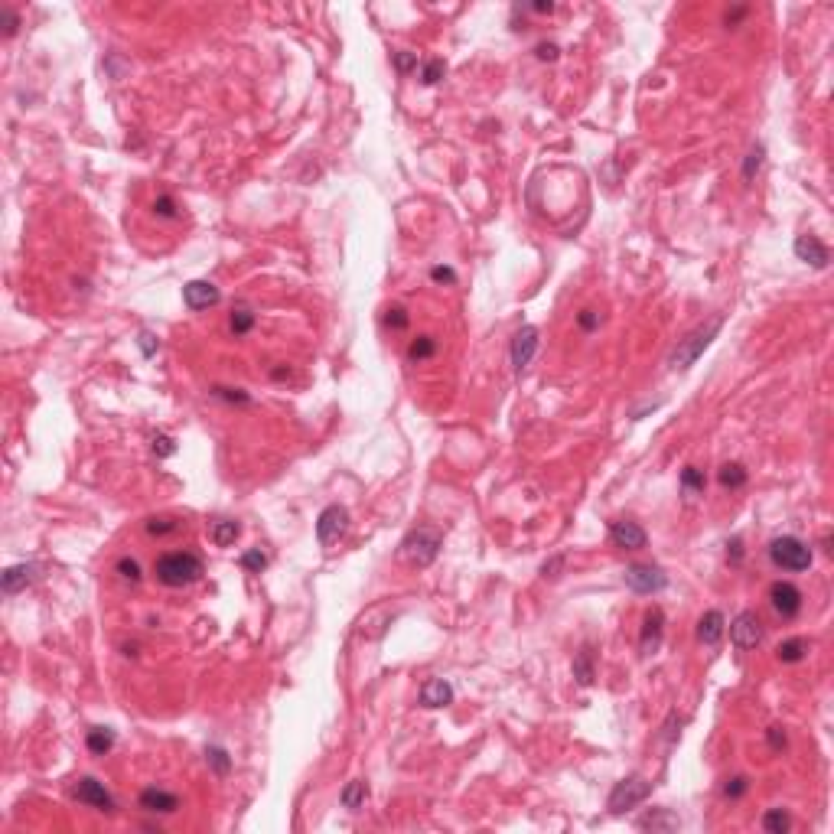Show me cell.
Listing matches in <instances>:
<instances>
[{
    "label": "cell",
    "instance_id": "1",
    "mask_svg": "<svg viewBox=\"0 0 834 834\" xmlns=\"http://www.w3.org/2000/svg\"><path fill=\"white\" fill-rule=\"evenodd\" d=\"M154 574L163 587H189L202 577V561L189 551H170V554L157 557Z\"/></svg>",
    "mask_w": 834,
    "mask_h": 834
},
{
    "label": "cell",
    "instance_id": "2",
    "mask_svg": "<svg viewBox=\"0 0 834 834\" xmlns=\"http://www.w3.org/2000/svg\"><path fill=\"white\" fill-rule=\"evenodd\" d=\"M720 326H724V317H714V320H707L704 326H697L695 332H687L685 339L675 346L672 356H668V365H672V369H681V371L691 369V365L701 359L704 349L714 342V336L720 332Z\"/></svg>",
    "mask_w": 834,
    "mask_h": 834
},
{
    "label": "cell",
    "instance_id": "3",
    "mask_svg": "<svg viewBox=\"0 0 834 834\" xmlns=\"http://www.w3.org/2000/svg\"><path fill=\"white\" fill-rule=\"evenodd\" d=\"M769 561H773L779 571H792L802 574L811 567V548L805 541L792 538V534H782V538L769 541Z\"/></svg>",
    "mask_w": 834,
    "mask_h": 834
},
{
    "label": "cell",
    "instance_id": "4",
    "mask_svg": "<svg viewBox=\"0 0 834 834\" xmlns=\"http://www.w3.org/2000/svg\"><path fill=\"white\" fill-rule=\"evenodd\" d=\"M440 554V534L433 528H417L401 541V561H408L411 567H427L433 564V557Z\"/></svg>",
    "mask_w": 834,
    "mask_h": 834
},
{
    "label": "cell",
    "instance_id": "5",
    "mask_svg": "<svg viewBox=\"0 0 834 834\" xmlns=\"http://www.w3.org/2000/svg\"><path fill=\"white\" fill-rule=\"evenodd\" d=\"M652 792V782H645L642 776H629V779L616 782L610 792V811H616V815H623V811L635 808L639 802H645Z\"/></svg>",
    "mask_w": 834,
    "mask_h": 834
},
{
    "label": "cell",
    "instance_id": "6",
    "mask_svg": "<svg viewBox=\"0 0 834 834\" xmlns=\"http://www.w3.org/2000/svg\"><path fill=\"white\" fill-rule=\"evenodd\" d=\"M349 532V512L342 505H326L317 518V538L323 548H332Z\"/></svg>",
    "mask_w": 834,
    "mask_h": 834
},
{
    "label": "cell",
    "instance_id": "7",
    "mask_svg": "<svg viewBox=\"0 0 834 834\" xmlns=\"http://www.w3.org/2000/svg\"><path fill=\"white\" fill-rule=\"evenodd\" d=\"M72 796H75L82 805L95 808V811H115V798H111V792L105 788V782H98L95 776L78 779L75 786H72Z\"/></svg>",
    "mask_w": 834,
    "mask_h": 834
},
{
    "label": "cell",
    "instance_id": "8",
    "mask_svg": "<svg viewBox=\"0 0 834 834\" xmlns=\"http://www.w3.org/2000/svg\"><path fill=\"white\" fill-rule=\"evenodd\" d=\"M626 584H629L635 593H658V590L668 587V577H665L662 567L633 564V567H626Z\"/></svg>",
    "mask_w": 834,
    "mask_h": 834
},
{
    "label": "cell",
    "instance_id": "9",
    "mask_svg": "<svg viewBox=\"0 0 834 834\" xmlns=\"http://www.w3.org/2000/svg\"><path fill=\"white\" fill-rule=\"evenodd\" d=\"M730 639H734L737 649H756L763 642V623H759L756 613L743 610L740 616L730 623Z\"/></svg>",
    "mask_w": 834,
    "mask_h": 834
},
{
    "label": "cell",
    "instance_id": "10",
    "mask_svg": "<svg viewBox=\"0 0 834 834\" xmlns=\"http://www.w3.org/2000/svg\"><path fill=\"white\" fill-rule=\"evenodd\" d=\"M769 603H773V610L779 613L782 619H792L802 610V590H798L796 584H788V580H779V584L769 587Z\"/></svg>",
    "mask_w": 834,
    "mask_h": 834
},
{
    "label": "cell",
    "instance_id": "11",
    "mask_svg": "<svg viewBox=\"0 0 834 834\" xmlns=\"http://www.w3.org/2000/svg\"><path fill=\"white\" fill-rule=\"evenodd\" d=\"M534 352H538V329L534 326H522L512 336V365L522 371L534 359Z\"/></svg>",
    "mask_w": 834,
    "mask_h": 834
},
{
    "label": "cell",
    "instance_id": "12",
    "mask_svg": "<svg viewBox=\"0 0 834 834\" xmlns=\"http://www.w3.org/2000/svg\"><path fill=\"white\" fill-rule=\"evenodd\" d=\"M218 287L208 284V280H189V284L183 287V303L189 310H208L218 303Z\"/></svg>",
    "mask_w": 834,
    "mask_h": 834
},
{
    "label": "cell",
    "instance_id": "13",
    "mask_svg": "<svg viewBox=\"0 0 834 834\" xmlns=\"http://www.w3.org/2000/svg\"><path fill=\"white\" fill-rule=\"evenodd\" d=\"M137 805L144 811H150V815H173V811L179 808V798L173 796V792H167V788L150 786V788H144V792H140Z\"/></svg>",
    "mask_w": 834,
    "mask_h": 834
},
{
    "label": "cell",
    "instance_id": "14",
    "mask_svg": "<svg viewBox=\"0 0 834 834\" xmlns=\"http://www.w3.org/2000/svg\"><path fill=\"white\" fill-rule=\"evenodd\" d=\"M796 258L798 261H805V264H811V268L825 270L828 261H831V251H828L815 235H798L796 238Z\"/></svg>",
    "mask_w": 834,
    "mask_h": 834
},
{
    "label": "cell",
    "instance_id": "15",
    "mask_svg": "<svg viewBox=\"0 0 834 834\" xmlns=\"http://www.w3.org/2000/svg\"><path fill=\"white\" fill-rule=\"evenodd\" d=\"M662 633H665V613L655 606V610H649V613H645V619H642V639H639V645H642V652H645V655L658 652V645H662Z\"/></svg>",
    "mask_w": 834,
    "mask_h": 834
},
{
    "label": "cell",
    "instance_id": "16",
    "mask_svg": "<svg viewBox=\"0 0 834 834\" xmlns=\"http://www.w3.org/2000/svg\"><path fill=\"white\" fill-rule=\"evenodd\" d=\"M391 619H394L391 606H375V610H369L359 619V635H362V639H381L385 629L391 626Z\"/></svg>",
    "mask_w": 834,
    "mask_h": 834
},
{
    "label": "cell",
    "instance_id": "17",
    "mask_svg": "<svg viewBox=\"0 0 834 834\" xmlns=\"http://www.w3.org/2000/svg\"><path fill=\"white\" fill-rule=\"evenodd\" d=\"M610 538L616 548H626V551H639L645 548V532H642L635 522H613L610 525Z\"/></svg>",
    "mask_w": 834,
    "mask_h": 834
},
{
    "label": "cell",
    "instance_id": "18",
    "mask_svg": "<svg viewBox=\"0 0 834 834\" xmlns=\"http://www.w3.org/2000/svg\"><path fill=\"white\" fill-rule=\"evenodd\" d=\"M724 629H727V619L720 610H707L701 619H697V639L704 645H717L724 639Z\"/></svg>",
    "mask_w": 834,
    "mask_h": 834
},
{
    "label": "cell",
    "instance_id": "19",
    "mask_svg": "<svg viewBox=\"0 0 834 834\" xmlns=\"http://www.w3.org/2000/svg\"><path fill=\"white\" fill-rule=\"evenodd\" d=\"M450 701H453V687L443 678L424 681V687H421V704H424V707H447Z\"/></svg>",
    "mask_w": 834,
    "mask_h": 834
},
{
    "label": "cell",
    "instance_id": "20",
    "mask_svg": "<svg viewBox=\"0 0 834 834\" xmlns=\"http://www.w3.org/2000/svg\"><path fill=\"white\" fill-rule=\"evenodd\" d=\"M33 577H36V564H16V567H7L4 571V593L7 596H14V593H20L23 587H30L33 584Z\"/></svg>",
    "mask_w": 834,
    "mask_h": 834
},
{
    "label": "cell",
    "instance_id": "21",
    "mask_svg": "<svg viewBox=\"0 0 834 834\" xmlns=\"http://www.w3.org/2000/svg\"><path fill=\"white\" fill-rule=\"evenodd\" d=\"M365 798H369V786H365L362 779H356V782H349L346 788H342V796H339V802H342V808H349V811H359L365 805Z\"/></svg>",
    "mask_w": 834,
    "mask_h": 834
},
{
    "label": "cell",
    "instance_id": "22",
    "mask_svg": "<svg viewBox=\"0 0 834 834\" xmlns=\"http://www.w3.org/2000/svg\"><path fill=\"white\" fill-rule=\"evenodd\" d=\"M241 534V525L238 522H232V518H218L216 525H212V541H216L218 548H228V544H235V538Z\"/></svg>",
    "mask_w": 834,
    "mask_h": 834
},
{
    "label": "cell",
    "instance_id": "23",
    "mask_svg": "<svg viewBox=\"0 0 834 834\" xmlns=\"http://www.w3.org/2000/svg\"><path fill=\"white\" fill-rule=\"evenodd\" d=\"M88 749H92L95 756H105L111 746H115V730H108V727H92L88 730Z\"/></svg>",
    "mask_w": 834,
    "mask_h": 834
},
{
    "label": "cell",
    "instance_id": "24",
    "mask_svg": "<svg viewBox=\"0 0 834 834\" xmlns=\"http://www.w3.org/2000/svg\"><path fill=\"white\" fill-rule=\"evenodd\" d=\"M776 655H779V662L796 665V662H802V658L808 655V642L805 639H786L779 649H776Z\"/></svg>",
    "mask_w": 834,
    "mask_h": 834
},
{
    "label": "cell",
    "instance_id": "25",
    "mask_svg": "<svg viewBox=\"0 0 834 834\" xmlns=\"http://www.w3.org/2000/svg\"><path fill=\"white\" fill-rule=\"evenodd\" d=\"M574 678H577L580 687L593 685V652L590 649H584L577 658H574Z\"/></svg>",
    "mask_w": 834,
    "mask_h": 834
},
{
    "label": "cell",
    "instance_id": "26",
    "mask_svg": "<svg viewBox=\"0 0 834 834\" xmlns=\"http://www.w3.org/2000/svg\"><path fill=\"white\" fill-rule=\"evenodd\" d=\"M639 828H645V831H675L678 828V818H675L672 811H652V815H645V818L639 821Z\"/></svg>",
    "mask_w": 834,
    "mask_h": 834
},
{
    "label": "cell",
    "instance_id": "27",
    "mask_svg": "<svg viewBox=\"0 0 834 834\" xmlns=\"http://www.w3.org/2000/svg\"><path fill=\"white\" fill-rule=\"evenodd\" d=\"M717 479H720V486L724 489H743L746 486V470H743L740 463H724L720 466V473H717Z\"/></svg>",
    "mask_w": 834,
    "mask_h": 834
},
{
    "label": "cell",
    "instance_id": "28",
    "mask_svg": "<svg viewBox=\"0 0 834 834\" xmlns=\"http://www.w3.org/2000/svg\"><path fill=\"white\" fill-rule=\"evenodd\" d=\"M228 329H232V336H248V332L255 329V313H251L248 307L232 310V317H228Z\"/></svg>",
    "mask_w": 834,
    "mask_h": 834
},
{
    "label": "cell",
    "instance_id": "29",
    "mask_svg": "<svg viewBox=\"0 0 834 834\" xmlns=\"http://www.w3.org/2000/svg\"><path fill=\"white\" fill-rule=\"evenodd\" d=\"M433 352H437V339H433V336H417V339L411 342V349H408V359L411 362H424V359H431Z\"/></svg>",
    "mask_w": 834,
    "mask_h": 834
},
{
    "label": "cell",
    "instance_id": "30",
    "mask_svg": "<svg viewBox=\"0 0 834 834\" xmlns=\"http://www.w3.org/2000/svg\"><path fill=\"white\" fill-rule=\"evenodd\" d=\"M144 528H147V534H154V538H163V534H173V532H179V522L176 518H170V515H160V518H147L144 522Z\"/></svg>",
    "mask_w": 834,
    "mask_h": 834
},
{
    "label": "cell",
    "instance_id": "31",
    "mask_svg": "<svg viewBox=\"0 0 834 834\" xmlns=\"http://www.w3.org/2000/svg\"><path fill=\"white\" fill-rule=\"evenodd\" d=\"M763 828H766V831H773V834H782V831H788V828H792V821H788V815L782 808H769L763 815Z\"/></svg>",
    "mask_w": 834,
    "mask_h": 834
},
{
    "label": "cell",
    "instance_id": "32",
    "mask_svg": "<svg viewBox=\"0 0 834 834\" xmlns=\"http://www.w3.org/2000/svg\"><path fill=\"white\" fill-rule=\"evenodd\" d=\"M763 157H766L763 144H756V147L746 154V160H743V179H746V183H753V176L759 173V167H763Z\"/></svg>",
    "mask_w": 834,
    "mask_h": 834
},
{
    "label": "cell",
    "instance_id": "33",
    "mask_svg": "<svg viewBox=\"0 0 834 834\" xmlns=\"http://www.w3.org/2000/svg\"><path fill=\"white\" fill-rule=\"evenodd\" d=\"M704 486H707L704 473L697 470V466H685V473H681V489H685V492H704Z\"/></svg>",
    "mask_w": 834,
    "mask_h": 834
},
{
    "label": "cell",
    "instance_id": "34",
    "mask_svg": "<svg viewBox=\"0 0 834 834\" xmlns=\"http://www.w3.org/2000/svg\"><path fill=\"white\" fill-rule=\"evenodd\" d=\"M206 759L212 763V769H216L218 776H225L228 769H232V759H228V753H225L222 746H208L206 749Z\"/></svg>",
    "mask_w": 834,
    "mask_h": 834
},
{
    "label": "cell",
    "instance_id": "35",
    "mask_svg": "<svg viewBox=\"0 0 834 834\" xmlns=\"http://www.w3.org/2000/svg\"><path fill=\"white\" fill-rule=\"evenodd\" d=\"M443 72H447V62H443V59H431L424 65V72H421V82H424V85H437V82L443 78Z\"/></svg>",
    "mask_w": 834,
    "mask_h": 834
},
{
    "label": "cell",
    "instance_id": "36",
    "mask_svg": "<svg viewBox=\"0 0 834 834\" xmlns=\"http://www.w3.org/2000/svg\"><path fill=\"white\" fill-rule=\"evenodd\" d=\"M241 567H245V571H251V574H261L264 567H268V557L261 554V548H251V551H245V554H241Z\"/></svg>",
    "mask_w": 834,
    "mask_h": 834
},
{
    "label": "cell",
    "instance_id": "37",
    "mask_svg": "<svg viewBox=\"0 0 834 834\" xmlns=\"http://www.w3.org/2000/svg\"><path fill=\"white\" fill-rule=\"evenodd\" d=\"M117 574H121V580H127V584H140V564L134 561V557H121L117 561Z\"/></svg>",
    "mask_w": 834,
    "mask_h": 834
},
{
    "label": "cell",
    "instance_id": "38",
    "mask_svg": "<svg viewBox=\"0 0 834 834\" xmlns=\"http://www.w3.org/2000/svg\"><path fill=\"white\" fill-rule=\"evenodd\" d=\"M212 394L222 398V401H228V404H251V398H248L241 388H222L218 385V388H212Z\"/></svg>",
    "mask_w": 834,
    "mask_h": 834
},
{
    "label": "cell",
    "instance_id": "39",
    "mask_svg": "<svg viewBox=\"0 0 834 834\" xmlns=\"http://www.w3.org/2000/svg\"><path fill=\"white\" fill-rule=\"evenodd\" d=\"M385 323L391 326V329H408V323H411L408 310H404V307H391V310L385 313Z\"/></svg>",
    "mask_w": 834,
    "mask_h": 834
},
{
    "label": "cell",
    "instance_id": "40",
    "mask_svg": "<svg viewBox=\"0 0 834 834\" xmlns=\"http://www.w3.org/2000/svg\"><path fill=\"white\" fill-rule=\"evenodd\" d=\"M154 212L160 218H176V202H173V196H157Z\"/></svg>",
    "mask_w": 834,
    "mask_h": 834
},
{
    "label": "cell",
    "instance_id": "41",
    "mask_svg": "<svg viewBox=\"0 0 834 834\" xmlns=\"http://www.w3.org/2000/svg\"><path fill=\"white\" fill-rule=\"evenodd\" d=\"M154 453L157 456H173V453H176V443H173V437H167V433L154 437Z\"/></svg>",
    "mask_w": 834,
    "mask_h": 834
},
{
    "label": "cell",
    "instance_id": "42",
    "mask_svg": "<svg viewBox=\"0 0 834 834\" xmlns=\"http://www.w3.org/2000/svg\"><path fill=\"white\" fill-rule=\"evenodd\" d=\"M746 788H749V782L743 779V776H737V779H730V782L724 786V796H727V798H740L743 792H746Z\"/></svg>",
    "mask_w": 834,
    "mask_h": 834
},
{
    "label": "cell",
    "instance_id": "43",
    "mask_svg": "<svg viewBox=\"0 0 834 834\" xmlns=\"http://www.w3.org/2000/svg\"><path fill=\"white\" fill-rule=\"evenodd\" d=\"M577 323H580V329H587V332H593L596 326H600V313L596 310H580V317H577Z\"/></svg>",
    "mask_w": 834,
    "mask_h": 834
},
{
    "label": "cell",
    "instance_id": "44",
    "mask_svg": "<svg viewBox=\"0 0 834 834\" xmlns=\"http://www.w3.org/2000/svg\"><path fill=\"white\" fill-rule=\"evenodd\" d=\"M0 20H4V36H14L16 26H20V16H16L10 7H4L0 10Z\"/></svg>",
    "mask_w": 834,
    "mask_h": 834
},
{
    "label": "cell",
    "instance_id": "45",
    "mask_svg": "<svg viewBox=\"0 0 834 834\" xmlns=\"http://www.w3.org/2000/svg\"><path fill=\"white\" fill-rule=\"evenodd\" d=\"M431 280H437V284H456V270H453V268H443V264H437V268L431 270Z\"/></svg>",
    "mask_w": 834,
    "mask_h": 834
},
{
    "label": "cell",
    "instance_id": "46",
    "mask_svg": "<svg viewBox=\"0 0 834 834\" xmlns=\"http://www.w3.org/2000/svg\"><path fill=\"white\" fill-rule=\"evenodd\" d=\"M414 65H417V56H414V53H408V49L394 56V69H398V72H411Z\"/></svg>",
    "mask_w": 834,
    "mask_h": 834
},
{
    "label": "cell",
    "instance_id": "47",
    "mask_svg": "<svg viewBox=\"0 0 834 834\" xmlns=\"http://www.w3.org/2000/svg\"><path fill=\"white\" fill-rule=\"evenodd\" d=\"M766 740H769V746L779 753V749H786V734H782V727H769L766 730Z\"/></svg>",
    "mask_w": 834,
    "mask_h": 834
},
{
    "label": "cell",
    "instance_id": "48",
    "mask_svg": "<svg viewBox=\"0 0 834 834\" xmlns=\"http://www.w3.org/2000/svg\"><path fill=\"white\" fill-rule=\"evenodd\" d=\"M157 346H160V342H157V336H154V332H147V329L140 332V352H144V356L150 359V356H154V352H157Z\"/></svg>",
    "mask_w": 834,
    "mask_h": 834
},
{
    "label": "cell",
    "instance_id": "49",
    "mask_svg": "<svg viewBox=\"0 0 834 834\" xmlns=\"http://www.w3.org/2000/svg\"><path fill=\"white\" fill-rule=\"evenodd\" d=\"M534 53H538V59H541V62H554L561 49H557L554 43H538V49H534Z\"/></svg>",
    "mask_w": 834,
    "mask_h": 834
},
{
    "label": "cell",
    "instance_id": "50",
    "mask_svg": "<svg viewBox=\"0 0 834 834\" xmlns=\"http://www.w3.org/2000/svg\"><path fill=\"white\" fill-rule=\"evenodd\" d=\"M727 557L734 561V564H740V557H743V541L740 538H734L730 544H727Z\"/></svg>",
    "mask_w": 834,
    "mask_h": 834
},
{
    "label": "cell",
    "instance_id": "51",
    "mask_svg": "<svg viewBox=\"0 0 834 834\" xmlns=\"http://www.w3.org/2000/svg\"><path fill=\"white\" fill-rule=\"evenodd\" d=\"M561 567H564V557H551L548 564L541 567V574H544V577H557V571H561Z\"/></svg>",
    "mask_w": 834,
    "mask_h": 834
},
{
    "label": "cell",
    "instance_id": "52",
    "mask_svg": "<svg viewBox=\"0 0 834 834\" xmlns=\"http://www.w3.org/2000/svg\"><path fill=\"white\" fill-rule=\"evenodd\" d=\"M740 16H746V7H737V10H727V26H734Z\"/></svg>",
    "mask_w": 834,
    "mask_h": 834
},
{
    "label": "cell",
    "instance_id": "53",
    "mask_svg": "<svg viewBox=\"0 0 834 834\" xmlns=\"http://www.w3.org/2000/svg\"><path fill=\"white\" fill-rule=\"evenodd\" d=\"M534 14H554V4H532Z\"/></svg>",
    "mask_w": 834,
    "mask_h": 834
}]
</instances>
